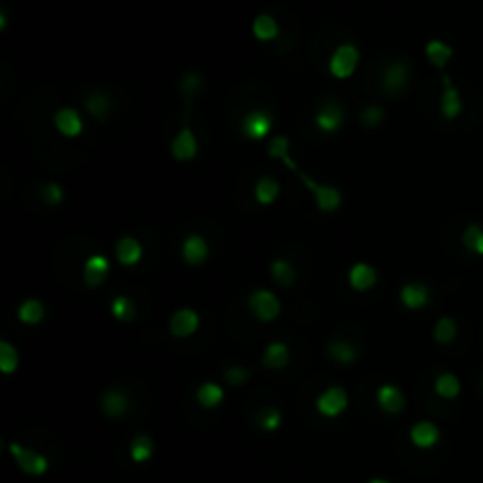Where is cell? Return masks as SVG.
Returning a JSON list of instances; mask_svg holds the SVG:
<instances>
[{
	"label": "cell",
	"instance_id": "1",
	"mask_svg": "<svg viewBox=\"0 0 483 483\" xmlns=\"http://www.w3.org/2000/svg\"><path fill=\"white\" fill-rule=\"evenodd\" d=\"M290 170L295 172V175L300 177V182L307 186V191L312 193V198H314V205H316V210L318 212H323V215H332V212H337L340 208H342V203H344V193L340 186H335V184H326V182H314L312 177L307 175V172H302L298 163H295L293 158H286L283 160Z\"/></svg>",
	"mask_w": 483,
	"mask_h": 483
},
{
	"label": "cell",
	"instance_id": "2",
	"mask_svg": "<svg viewBox=\"0 0 483 483\" xmlns=\"http://www.w3.org/2000/svg\"><path fill=\"white\" fill-rule=\"evenodd\" d=\"M246 304H248V312L253 314V318L260 321V323H274L283 314V302L269 288H255L248 295Z\"/></svg>",
	"mask_w": 483,
	"mask_h": 483
},
{
	"label": "cell",
	"instance_id": "3",
	"mask_svg": "<svg viewBox=\"0 0 483 483\" xmlns=\"http://www.w3.org/2000/svg\"><path fill=\"white\" fill-rule=\"evenodd\" d=\"M314 408L326 420H337V417H342L349 410V391L342 384L326 386L316 396V401H314Z\"/></svg>",
	"mask_w": 483,
	"mask_h": 483
},
{
	"label": "cell",
	"instance_id": "4",
	"mask_svg": "<svg viewBox=\"0 0 483 483\" xmlns=\"http://www.w3.org/2000/svg\"><path fill=\"white\" fill-rule=\"evenodd\" d=\"M360 64V52L354 43H342L332 50L330 59H328V71H330L332 78L337 80H349L356 74Z\"/></svg>",
	"mask_w": 483,
	"mask_h": 483
},
{
	"label": "cell",
	"instance_id": "5",
	"mask_svg": "<svg viewBox=\"0 0 483 483\" xmlns=\"http://www.w3.org/2000/svg\"><path fill=\"white\" fill-rule=\"evenodd\" d=\"M276 118L269 108H253L241 118V134L248 141H262L272 134Z\"/></svg>",
	"mask_w": 483,
	"mask_h": 483
},
{
	"label": "cell",
	"instance_id": "6",
	"mask_svg": "<svg viewBox=\"0 0 483 483\" xmlns=\"http://www.w3.org/2000/svg\"><path fill=\"white\" fill-rule=\"evenodd\" d=\"M8 450H10V455L15 457L17 467L22 469L24 474H29V476H45V474H48L50 460L43 453L31 450V448L22 446V443H17V441H12L8 446Z\"/></svg>",
	"mask_w": 483,
	"mask_h": 483
},
{
	"label": "cell",
	"instance_id": "7",
	"mask_svg": "<svg viewBox=\"0 0 483 483\" xmlns=\"http://www.w3.org/2000/svg\"><path fill=\"white\" fill-rule=\"evenodd\" d=\"M344 120H346L344 104H340L335 99H326L318 106V111L314 113V125L323 134H337L344 127Z\"/></svg>",
	"mask_w": 483,
	"mask_h": 483
},
{
	"label": "cell",
	"instance_id": "8",
	"mask_svg": "<svg viewBox=\"0 0 483 483\" xmlns=\"http://www.w3.org/2000/svg\"><path fill=\"white\" fill-rule=\"evenodd\" d=\"M167 330L177 340L193 337V335L201 330V314L191 307H179L167 318Z\"/></svg>",
	"mask_w": 483,
	"mask_h": 483
},
{
	"label": "cell",
	"instance_id": "9",
	"mask_svg": "<svg viewBox=\"0 0 483 483\" xmlns=\"http://www.w3.org/2000/svg\"><path fill=\"white\" fill-rule=\"evenodd\" d=\"M99 408L106 420H113V422L123 420L127 410H130V394H127L123 386H108L99 396Z\"/></svg>",
	"mask_w": 483,
	"mask_h": 483
},
{
	"label": "cell",
	"instance_id": "10",
	"mask_svg": "<svg viewBox=\"0 0 483 483\" xmlns=\"http://www.w3.org/2000/svg\"><path fill=\"white\" fill-rule=\"evenodd\" d=\"M179 257H182V262L186 267L191 269H198L203 267L205 262H208L210 257V243L208 238L203 234H198V231H193L182 241V246H179Z\"/></svg>",
	"mask_w": 483,
	"mask_h": 483
},
{
	"label": "cell",
	"instance_id": "11",
	"mask_svg": "<svg viewBox=\"0 0 483 483\" xmlns=\"http://www.w3.org/2000/svg\"><path fill=\"white\" fill-rule=\"evenodd\" d=\"M410 78H413V74H410V62L408 59H394V62L386 64L384 71H382V88L389 94H401L408 90Z\"/></svg>",
	"mask_w": 483,
	"mask_h": 483
},
{
	"label": "cell",
	"instance_id": "12",
	"mask_svg": "<svg viewBox=\"0 0 483 483\" xmlns=\"http://www.w3.org/2000/svg\"><path fill=\"white\" fill-rule=\"evenodd\" d=\"M52 123L55 130L62 134L64 139H78L85 132V120L78 108L74 106H62L52 113Z\"/></svg>",
	"mask_w": 483,
	"mask_h": 483
},
{
	"label": "cell",
	"instance_id": "13",
	"mask_svg": "<svg viewBox=\"0 0 483 483\" xmlns=\"http://www.w3.org/2000/svg\"><path fill=\"white\" fill-rule=\"evenodd\" d=\"M375 403H377V408L382 410L384 415H401L403 410H405V394H403V389L398 384L394 382H382L377 386V391H375Z\"/></svg>",
	"mask_w": 483,
	"mask_h": 483
},
{
	"label": "cell",
	"instance_id": "14",
	"mask_svg": "<svg viewBox=\"0 0 483 483\" xmlns=\"http://www.w3.org/2000/svg\"><path fill=\"white\" fill-rule=\"evenodd\" d=\"M198 151H201V144H198L196 132H193L189 125H184L170 141V156L175 158L177 163H191V160L198 156Z\"/></svg>",
	"mask_w": 483,
	"mask_h": 483
},
{
	"label": "cell",
	"instance_id": "15",
	"mask_svg": "<svg viewBox=\"0 0 483 483\" xmlns=\"http://www.w3.org/2000/svg\"><path fill=\"white\" fill-rule=\"evenodd\" d=\"M108 274H111V260L102 253L90 255L85 264H83V283H85V288L90 290H97L104 286Z\"/></svg>",
	"mask_w": 483,
	"mask_h": 483
},
{
	"label": "cell",
	"instance_id": "16",
	"mask_svg": "<svg viewBox=\"0 0 483 483\" xmlns=\"http://www.w3.org/2000/svg\"><path fill=\"white\" fill-rule=\"evenodd\" d=\"M113 257H115V262L125 269L137 267V264L144 260V246H141V241L137 236L125 234L113 243Z\"/></svg>",
	"mask_w": 483,
	"mask_h": 483
},
{
	"label": "cell",
	"instance_id": "17",
	"mask_svg": "<svg viewBox=\"0 0 483 483\" xmlns=\"http://www.w3.org/2000/svg\"><path fill=\"white\" fill-rule=\"evenodd\" d=\"M377 281H379L377 269L368 262L351 264L349 272H346V286H349L354 293H370V290L377 286Z\"/></svg>",
	"mask_w": 483,
	"mask_h": 483
},
{
	"label": "cell",
	"instance_id": "18",
	"mask_svg": "<svg viewBox=\"0 0 483 483\" xmlns=\"http://www.w3.org/2000/svg\"><path fill=\"white\" fill-rule=\"evenodd\" d=\"M429 300H431V290L427 283L408 281V283H403L401 290H398V302H401V307L408 309V312H422V309L429 304Z\"/></svg>",
	"mask_w": 483,
	"mask_h": 483
},
{
	"label": "cell",
	"instance_id": "19",
	"mask_svg": "<svg viewBox=\"0 0 483 483\" xmlns=\"http://www.w3.org/2000/svg\"><path fill=\"white\" fill-rule=\"evenodd\" d=\"M443 92H441V102H439V108H441V118L443 120H457L465 111V102H462V94L460 90L453 85V80H450V76L443 74Z\"/></svg>",
	"mask_w": 483,
	"mask_h": 483
},
{
	"label": "cell",
	"instance_id": "20",
	"mask_svg": "<svg viewBox=\"0 0 483 483\" xmlns=\"http://www.w3.org/2000/svg\"><path fill=\"white\" fill-rule=\"evenodd\" d=\"M408 439L415 448L420 450H431L436 443L441 441V427L431 420H420L415 422L408 431Z\"/></svg>",
	"mask_w": 483,
	"mask_h": 483
},
{
	"label": "cell",
	"instance_id": "21",
	"mask_svg": "<svg viewBox=\"0 0 483 483\" xmlns=\"http://www.w3.org/2000/svg\"><path fill=\"white\" fill-rule=\"evenodd\" d=\"M290 360H293V351H290V346L283 342V340H274V342H269L264 346L262 365L267 370H286L290 365Z\"/></svg>",
	"mask_w": 483,
	"mask_h": 483
},
{
	"label": "cell",
	"instance_id": "22",
	"mask_svg": "<svg viewBox=\"0 0 483 483\" xmlns=\"http://www.w3.org/2000/svg\"><path fill=\"white\" fill-rule=\"evenodd\" d=\"M326 354L328 358L332 360L335 365H340V368H349L358 360V349L354 346L349 340H330L326 346Z\"/></svg>",
	"mask_w": 483,
	"mask_h": 483
},
{
	"label": "cell",
	"instance_id": "23",
	"mask_svg": "<svg viewBox=\"0 0 483 483\" xmlns=\"http://www.w3.org/2000/svg\"><path fill=\"white\" fill-rule=\"evenodd\" d=\"M45 316H48V309H45L43 300H38V298H27V300L19 302V307H17V318H19V323H22V326H29V328L41 326L43 321H45Z\"/></svg>",
	"mask_w": 483,
	"mask_h": 483
},
{
	"label": "cell",
	"instance_id": "24",
	"mask_svg": "<svg viewBox=\"0 0 483 483\" xmlns=\"http://www.w3.org/2000/svg\"><path fill=\"white\" fill-rule=\"evenodd\" d=\"M224 398H227V391H224V386L220 382H212V379H208V382L198 384L196 403L201 405V408L215 410V408H220V405L224 403Z\"/></svg>",
	"mask_w": 483,
	"mask_h": 483
},
{
	"label": "cell",
	"instance_id": "25",
	"mask_svg": "<svg viewBox=\"0 0 483 483\" xmlns=\"http://www.w3.org/2000/svg\"><path fill=\"white\" fill-rule=\"evenodd\" d=\"M253 196L260 205L269 208V205H274L281 198V182L272 175H262L253 186Z\"/></svg>",
	"mask_w": 483,
	"mask_h": 483
},
{
	"label": "cell",
	"instance_id": "26",
	"mask_svg": "<svg viewBox=\"0 0 483 483\" xmlns=\"http://www.w3.org/2000/svg\"><path fill=\"white\" fill-rule=\"evenodd\" d=\"M434 394L439 396L441 401H455V398H460V394H462L460 377H457L455 372H450V370L439 372L436 379H434Z\"/></svg>",
	"mask_w": 483,
	"mask_h": 483
},
{
	"label": "cell",
	"instance_id": "27",
	"mask_svg": "<svg viewBox=\"0 0 483 483\" xmlns=\"http://www.w3.org/2000/svg\"><path fill=\"white\" fill-rule=\"evenodd\" d=\"M269 276H272V281L276 286L281 288H293L295 281H298V269H295V264L288 260V257H276L269 264Z\"/></svg>",
	"mask_w": 483,
	"mask_h": 483
},
{
	"label": "cell",
	"instance_id": "28",
	"mask_svg": "<svg viewBox=\"0 0 483 483\" xmlns=\"http://www.w3.org/2000/svg\"><path fill=\"white\" fill-rule=\"evenodd\" d=\"M85 111L92 115L94 120H108V115L113 111V102L111 97L106 92H102V90H92L88 97H85Z\"/></svg>",
	"mask_w": 483,
	"mask_h": 483
},
{
	"label": "cell",
	"instance_id": "29",
	"mask_svg": "<svg viewBox=\"0 0 483 483\" xmlns=\"http://www.w3.org/2000/svg\"><path fill=\"white\" fill-rule=\"evenodd\" d=\"M457 332H460V328H457V321L453 316L436 318L434 328H431V337H434V342L441 344V346L453 344L457 340Z\"/></svg>",
	"mask_w": 483,
	"mask_h": 483
},
{
	"label": "cell",
	"instance_id": "30",
	"mask_svg": "<svg viewBox=\"0 0 483 483\" xmlns=\"http://www.w3.org/2000/svg\"><path fill=\"white\" fill-rule=\"evenodd\" d=\"M424 55H427V62L431 64V66L446 69V64L453 59V48H450L446 41L434 38V41H429L427 45H424Z\"/></svg>",
	"mask_w": 483,
	"mask_h": 483
},
{
	"label": "cell",
	"instance_id": "31",
	"mask_svg": "<svg viewBox=\"0 0 483 483\" xmlns=\"http://www.w3.org/2000/svg\"><path fill=\"white\" fill-rule=\"evenodd\" d=\"M108 312H111V316L118 321V323H132V321L137 318V304H134V300L127 298V295H115L111 300V304H108Z\"/></svg>",
	"mask_w": 483,
	"mask_h": 483
},
{
	"label": "cell",
	"instance_id": "32",
	"mask_svg": "<svg viewBox=\"0 0 483 483\" xmlns=\"http://www.w3.org/2000/svg\"><path fill=\"white\" fill-rule=\"evenodd\" d=\"M153 453H156V443H153L149 434H137L130 441V460L134 462V465H144V462H149Z\"/></svg>",
	"mask_w": 483,
	"mask_h": 483
},
{
	"label": "cell",
	"instance_id": "33",
	"mask_svg": "<svg viewBox=\"0 0 483 483\" xmlns=\"http://www.w3.org/2000/svg\"><path fill=\"white\" fill-rule=\"evenodd\" d=\"M281 34V29H279V22L272 17V15H257L255 17V22H253V36L257 38V41H262V43H272L276 41Z\"/></svg>",
	"mask_w": 483,
	"mask_h": 483
},
{
	"label": "cell",
	"instance_id": "34",
	"mask_svg": "<svg viewBox=\"0 0 483 483\" xmlns=\"http://www.w3.org/2000/svg\"><path fill=\"white\" fill-rule=\"evenodd\" d=\"M255 424L262 431H267V434H276V431L281 429V424H283V413L276 408V405H264V408L257 410Z\"/></svg>",
	"mask_w": 483,
	"mask_h": 483
},
{
	"label": "cell",
	"instance_id": "35",
	"mask_svg": "<svg viewBox=\"0 0 483 483\" xmlns=\"http://www.w3.org/2000/svg\"><path fill=\"white\" fill-rule=\"evenodd\" d=\"M19 363H22L19 349L10 342V340H3V342H0V372H3L5 377L15 375L19 370Z\"/></svg>",
	"mask_w": 483,
	"mask_h": 483
},
{
	"label": "cell",
	"instance_id": "36",
	"mask_svg": "<svg viewBox=\"0 0 483 483\" xmlns=\"http://www.w3.org/2000/svg\"><path fill=\"white\" fill-rule=\"evenodd\" d=\"M201 88H203V76L198 74V71H189V74L182 76V80H179V92L184 97L186 108L191 106V99L201 92Z\"/></svg>",
	"mask_w": 483,
	"mask_h": 483
},
{
	"label": "cell",
	"instance_id": "37",
	"mask_svg": "<svg viewBox=\"0 0 483 483\" xmlns=\"http://www.w3.org/2000/svg\"><path fill=\"white\" fill-rule=\"evenodd\" d=\"M462 248L472 255L483 257V227L481 224H469V227L462 231Z\"/></svg>",
	"mask_w": 483,
	"mask_h": 483
},
{
	"label": "cell",
	"instance_id": "38",
	"mask_svg": "<svg viewBox=\"0 0 483 483\" xmlns=\"http://www.w3.org/2000/svg\"><path fill=\"white\" fill-rule=\"evenodd\" d=\"M41 198L45 205H50V208H59V205L66 201V189H64L62 182H48V184H43Z\"/></svg>",
	"mask_w": 483,
	"mask_h": 483
},
{
	"label": "cell",
	"instance_id": "39",
	"mask_svg": "<svg viewBox=\"0 0 483 483\" xmlns=\"http://www.w3.org/2000/svg\"><path fill=\"white\" fill-rule=\"evenodd\" d=\"M250 368H246V365H227L222 372L224 382H227L229 386H243L250 379Z\"/></svg>",
	"mask_w": 483,
	"mask_h": 483
},
{
	"label": "cell",
	"instance_id": "40",
	"mask_svg": "<svg viewBox=\"0 0 483 483\" xmlns=\"http://www.w3.org/2000/svg\"><path fill=\"white\" fill-rule=\"evenodd\" d=\"M384 108L379 106V104H368L360 111V123H363L365 127H377V125H382L384 123Z\"/></svg>",
	"mask_w": 483,
	"mask_h": 483
},
{
	"label": "cell",
	"instance_id": "41",
	"mask_svg": "<svg viewBox=\"0 0 483 483\" xmlns=\"http://www.w3.org/2000/svg\"><path fill=\"white\" fill-rule=\"evenodd\" d=\"M290 139L288 137H283V134H276V137L269 141V149H267V153H269V158H276V160H286L288 156H290Z\"/></svg>",
	"mask_w": 483,
	"mask_h": 483
},
{
	"label": "cell",
	"instance_id": "42",
	"mask_svg": "<svg viewBox=\"0 0 483 483\" xmlns=\"http://www.w3.org/2000/svg\"><path fill=\"white\" fill-rule=\"evenodd\" d=\"M8 27V15H5V10H0V29Z\"/></svg>",
	"mask_w": 483,
	"mask_h": 483
},
{
	"label": "cell",
	"instance_id": "43",
	"mask_svg": "<svg viewBox=\"0 0 483 483\" xmlns=\"http://www.w3.org/2000/svg\"><path fill=\"white\" fill-rule=\"evenodd\" d=\"M368 483H389V481H386V479H370Z\"/></svg>",
	"mask_w": 483,
	"mask_h": 483
}]
</instances>
